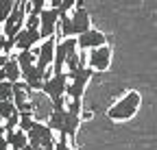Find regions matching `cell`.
I'll use <instances>...</instances> for the list:
<instances>
[{"label":"cell","instance_id":"9","mask_svg":"<svg viewBox=\"0 0 157 150\" xmlns=\"http://www.w3.org/2000/svg\"><path fill=\"white\" fill-rule=\"evenodd\" d=\"M111 48L109 46H101V48H94L90 50V59H87V68L92 72H105L111 65Z\"/></svg>","mask_w":157,"mask_h":150},{"label":"cell","instance_id":"19","mask_svg":"<svg viewBox=\"0 0 157 150\" xmlns=\"http://www.w3.org/2000/svg\"><path fill=\"white\" fill-rule=\"evenodd\" d=\"M13 7H15V0H0V24L7 22V17L11 15Z\"/></svg>","mask_w":157,"mask_h":150},{"label":"cell","instance_id":"13","mask_svg":"<svg viewBox=\"0 0 157 150\" xmlns=\"http://www.w3.org/2000/svg\"><path fill=\"white\" fill-rule=\"evenodd\" d=\"M17 68H20V74H29L33 68H35V61H37V46L33 50H26V52H17V57H13Z\"/></svg>","mask_w":157,"mask_h":150},{"label":"cell","instance_id":"20","mask_svg":"<svg viewBox=\"0 0 157 150\" xmlns=\"http://www.w3.org/2000/svg\"><path fill=\"white\" fill-rule=\"evenodd\" d=\"M0 102H13V85L11 83H0Z\"/></svg>","mask_w":157,"mask_h":150},{"label":"cell","instance_id":"15","mask_svg":"<svg viewBox=\"0 0 157 150\" xmlns=\"http://www.w3.org/2000/svg\"><path fill=\"white\" fill-rule=\"evenodd\" d=\"M5 139H7L9 150H24L29 146V137H26V133H22V130H13V133L5 135Z\"/></svg>","mask_w":157,"mask_h":150},{"label":"cell","instance_id":"11","mask_svg":"<svg viewBox=\"0 0 157 150\" xmlns=\"http://www.w3.org/2000/svg\"><path fill=\"white\" fill-rule=\"evenodd\" d=\"M55 44H57V37H50V39H44V44L37 48V61H35V68L46 72L50 65H52V59H55Z\"/></svg>","mask_w":157,"mask_h":150},{"label":"cell","instance_id":"23","mask_svg":"<svg viewBox=\"0 0 157 150\" xmlns=\"http://www.w3.org/2000/svg\"><path fill=\"white\" fill-rule=\"evenodd\" d=\"M55 150H70V139L66 135H59V139H55Z\"/></svg>","mask_w":157,"mask_h":150},{"label":"cell","instance_id":"14","mask_svg":"<svg viewBox=\"0 0 157 150\" xmlns=\"http://www.w3.org/2000/svg\"><path fill=\"white\" fill-rule=\"evenodd\" d=\"M78 126H81V115H72L66 111V120H63V130H61V135H66L70 141L76 137L78 133Z\"/></svg>","mask_w":157,"mask_h":150},{"label":"cell","instance_id":"7","mask_svg":"<svg viewBox=\"0 0 157 150\" xmlns=\"http://www.w3.org/2000/svg\"><path fill=\"white\" fill-rule=\"evenodd\" d=\"M66 87H68V74L61 72V74H52L50 79H46L42 91L48 100H55L59 96H66Z\"/></svg>","mask_w":157,"mask_h":150},{"label":"cell","instance_id":"8","mask_svg":"<svg viewBox=\"0 0 157 150\" xmlns=\"http://www.w3.org/2000/svg\"><path fill=\"white\" fill-rule=\"evenodd\" d=\"M70 24H72V33L74 37L83 35L92 28V20H90V13L83 7V2H76L74 5V13H70Z\"/></svg>","mask_w":157,"mask_h":150},{"label":"cell","instance_id":"16","mask_svg":"<svg viewBox=\"0 0 157 150\" xmlns=\"http://www.w3.org/2000/svg\"><path fill=\"white\" fill-rule=\"evenodd\" d=\"M2 72H5V79H7V83H17V81H22V74H20V68H17V63H15V59L13 57H9V61L5 63V68H2Z\"/></svg>","mask_w":157,"mask_h":150},{"label":"cell","instance_id":"12","mask_svg":"<svg viewBox=\"0 0 157 150\" xmlns=\"http://www.w3.org/2000/svg\"><path fill=\"white\" fill-rule=\"evenodd\" d=\"M37 42H39V33L35 28H22L13 37V48H17L20 52H26V50H33Z\"/></svg>","mask_w":157,"mask_h":150},{"label":"cell","instance_id":"10","mask_svg":"<svg viewBox=\"0 0 157 150\" xmlns=\"http://www.w3.org/2000/svg\"><path fill=\"white\" fill-rule=\"evenodd\" d=\"M101 46H107V35L96 31V28H90L87 33L76 37V48L78 50H94V48H101Z\"/></svg>","mask_w":157,"mask_h":150},{"label":"cell","instance_id":"4","mask_svg":"<svg viewBox=\"0 0 157 150\" xmlns=\"http://www.w3.org/2000/svg\"><path fill=\"white\" fill-rule=\"evenodd\" d=\"M24 20H26V2H15L11 15L2 24V37H5V39L13 42V37L24 28Z\"/></svg>","mask_w":157,"mask_h":150},{"label":"cell","instance_id":"5","mask_svg":"<svg viewBox=\"0 0 157 150\" xmlns=\"http://www.w3.org/2000/svg\"><path fill=\"white\" fill-rule=\"evenodd\" d=\"M78 52L76 48V37H68V39H61L55 44V59H52V74H61L63 72V65H66V59L70 54Z\"/></svg>","mask_w":157,"mask_h":150},{"label":"cell","instance_id":"22","mask_svg":"<svg viewBox=\"0 0 157 150\" xmlns=\"http://www.w3.org/2000/svg\"><path fill=\"white\" fill-rule=\"evenodd\" d=\"M66 104H68V98L59 96V98L50 100V111H66Z\"/></svg>","mask_w":157,"mask_h":150},{"label":"cell","instance_id":"21","mask_svg":"<svg viewBox=\"0 0 157 150\" xmlns=\"http://www.w3.org/2000/svg\"><path fill=\"white\" fill-rule=\"evenodd\" d=\"M13 113H17V109H15L13 102H0V118H2V122L9 120Z\"/></svg>","mask_w":157,"mask_h":150},{"label":"cell","instance_id":"1","mask_svg":"<svg viewBox=\"0 0 157 150\" xmlns=\"http://www.w3.org/2000/svg\"><path fill=\"white\" fill-rule=\"evenodd\" d=\"M140 102H142L140 91L131 89V91H127L116 104L109 107L107 118L113 120V122H127V120H131V118L137 113V109H140Z\"/></svg>","mask_w":157,"mask_h":150},{"label":"cell","instance_id":"25","mask_svg":"<svg viewBox=\"0 0 157 150\" xmlns=\"http://www.w3.org/2000/svg\"><path fill=\"white\" fill-rule=\"evenodd\" d=\"M0 37H2V24H0Z\"/></svg>","mask_w":157,"mask_h":150},{"label":"cell","instance_id":"24","mask_svg":"<svg viewBox=\"0 0 157 150\" xmlns=\"http://www.w3.org/2000/svg\"><path fill=\"white\" fill-rule=\"evenodd\" d=\"M24 150H39V148H33V146H26Z\"/></svg>","mask_w":157,"mask_h":150},{"label":"cell","instance_id":"26","mask_svg":"<svg viewBox=\"0 0 157 150\" xmlns=\"http://www.w3.org/2000/svg\"><path fill=\"white\" fill-rule=\"evenodd\" d=\"M0 128H2V118H0Z\"/></svg>","mask_w":157,"mask_h":150},{"label":"cell","instance_id":"2","mask_svg":"<svg viewBox=\"0 0 157 150\" xmlns=\"http://www.w3.org/2000/svg\"><path fill=\"white\" fill-rule=\"evenodd\" d=\"M92 74L94 72L87 65H83V68H78L72 76H68V87H66V98L68 100H81L83 98V91H85V87L92 79Z\"/></svg>","mask_w":157,"mask_h":150},{"label":"cell","instance_id":"3","mask_svg":"<svg viewBox=\"0 0 157 150\" xmlns=\"http://www.w3.org/2000/svg\"><path fill=\"white\" fill-rule=\"evenodd\" d=\"M29 146L39 150H55V133L46 126V122H35V126L26 133Z\"/></svg>","mask_w":157,"mask_h":150},{"label":"cell","instance_id":"6","mask_svg":"<svg viewBox=\"0 0 157 150\" xmlns=\"http://www.w3.org/2000/svg\"><path fill=\"white\" fill-rule=\"evenodd\" d=\"M57 24H59V11L46 7L42 13H39V28H37L39 39H50V37H55Z\"/></svg>","mask_w":157,"mask_h":150},{"label":"cell","instance_id":"17","mask_svg":"<svg viewBox=\"0 0 157 150\" xmlns=\"http://www.w3.org/2000/svg\"><path fill=\"white\" fill-rule=\"evenodd\" d=\"M63 120H66V111H50L46 126L52 130V133H59V135H61V130H63Z\"/></svg>","mask_w":157,"mask_h":150},{"label":"cell","instance_id":"18","mask_svg":"<svg viewBox=\"0 0 157 150\" xmlns=\"http://www.w3.org/2000/svg\"><path fill=\"white\" fill-rule=\"evenodd\" d=\"M35 115L33 113H20V122H17V130H22V133H29V130L35 126Z\"/></svg>","mask_w":157,"mask_h":150}]
</instances>
